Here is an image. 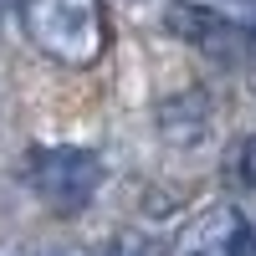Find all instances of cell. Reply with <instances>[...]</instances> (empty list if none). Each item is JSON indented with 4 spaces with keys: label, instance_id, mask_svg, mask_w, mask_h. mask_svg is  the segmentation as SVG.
<instances>
[{
    "label": "cell",
    "instance_id": "cell-1",
    "mask_svg": "<svg viewBox=\"0 0 256 256\" xmlns=\"http://www.w3.org/2000/svg\"><path fill=\"white\" fill-rule=\"evenodd\" d=\"M26 36L56 67H92L108 52L102 0H26Z\"/></svg>",
    "mask_w": 256,
    "mask_h": 256
},
{
    "label": "cell",
    "instance_id": "cell-2",
    "mask_svg": "<svg viewBox=\"0 0 256 256\" xmlns=\"http://www.w3.org/2000/svg\"><path fill=\"white\" fill-rule=\"evenodd\" d=\"M26 180H31V190L41 195L46 210H56V216H77V210H88L92 195L102 190V159L92 154V148H77V144L31 148Z\"/></svg>",
    "mask_w": 256,
    "mask_h": 256
},
{
    "label": "cell",
    "instance_id": "cell-3",
    "mask_svg": "<svg viewBox=\"0 0 256 256\" xmlns=\"http://www.w3.org/2000/svg\"><path fill=\"white\" fill-rule=\"evenodd\" d=\"M174 256H256V230L241 205H210L174 236Z\"/></svg>",
    "mask_w": 256,
    "mask_h": 256
},
{
    "label": "cell",
    "instance_id": "cell-4",
    "mask_svg": "<svg viewBox=\"0 0 256 256\" xmlns=\"http://www.w3.org/2000/svg\"><path fill=\"white\" fill-rule=\"evenodd\" d=\"M164 26H169V36H180V41H190V46H200L210 56H241V46L251 41L230 16H220L216 6H200V0L164 6Z\"/></svg>",
    "mask_w": 256,
    "mask_h": 256
},
{
    "label": "cell",
    "instance_id": "cell-5",
    "mask_svg": "<svg viewBox=\"0 0 256 256\" xmlns=\"http://www.w3.org/2000/svg\"><path fill=\"white\" fill-rule=\"evenodd\" d=\"M159 134H164L169 144H184V148L205 144V134H210V98H205V92L164 98V102H159Z\"/></svg>",
    "mask_w": 256,
    "mask_h": 256
},
{
    "label": "cell",
    "instance_id": "cell-6",
    "mask_svg": "<svg viewBox=\"0 0 256 256\" xmlns=\"http://www.w3.org/2000/svg\"><path fill=\"white\" fill-rule=\"evenodd\" d=\"M230 180L241 190H256V134L236 144V154H230Z\"/></svg>",
    "mask_w": 256,
    "mask_h": 256
},
{
    "label": "cell",
    "instance_id": "cell-7",
    "mask_svg": "<svg viewBox=\"0 0 256 256\" xmlns=\"http://www.w3.org/2000/svg\"><path fill=\"white\" fill-rule=\"evenodd\" d=\"M108 256H148V251H144V241H134V236H118V241L108 246Z\"/></svg>",
    "mask_w": 256,
    "mask_h": 256
},
{
    "label": "cell",
    "instance_id": "cell-8",
    "mask_svg": "<svg viewBox=\"0 0 256 256\" xmlns=\"http://www.w3.org/2000/svg\"><path fill=\"white\" fill-rule=\"evenodd\" d=\"M236 26H241V31H246V36L256 41V0H246V6H241V16H236Z\"/></svg>",
    "mask_w": 256,
    "mask_h": 256
},
{
    "label": "cell",
    "instance_id": "cell-9",
    "mask_svg": "<svg viewBox=\"0 0 256 256\" xmlns=\"http://www.w3.org/2000/svg\"><path fill=\"white\" fill-rule=\"evenodd\" d=\"M41 256H88V251H77V246H56V251H41Z\"/></svg>",
    "mask_w": 256,
    "mask_h": 256
},
{
    "label": "cell",
    "instance_id": "cell-10",
    "mask_svg": "<svg viewBox=\"0 0 256 256\" xmlns=\"http://www.w3.org/2000/svg\"><path fill=\"white\" fill-rule=\"evenodd\" d=\"M10 6H16V0H0V26H6V16H10Z\"/></svg>",
    "mask_w": 256,
    "mask_h": 256
}]
</instances>
